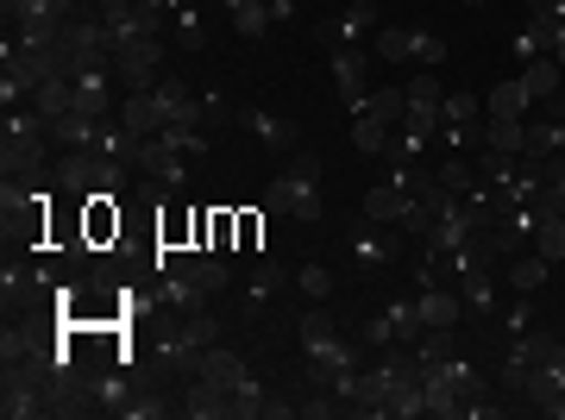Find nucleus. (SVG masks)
Instances as JSON below:
<instances>
[{
  "label": "nucleus",
  "instance_id": "1",
  "mask_svg": "<svg viewBox=\"0 0 565 420\" xmlns=\"http://www.w3.org/2000/svg\"><path fill=\"white\" fill-rule=\"evenodd\" d=\"M57 144H51V126L44 114L25 100V107H7V126H0V176L13 182H51L57 158H51Z\"/></svg>",
  "mask_w": 565,
  "mask_h": 420
},
{
  "label": "nucleus",
  "instance_id": "2",
  "mask_svg": "<svg viewBox=\"0 0 565 420\" xmlns=\"http://www.w3.org/2000/svg\"><path fill=\"white\" fill-rule=\"evenodd\" d=\"M264 214H289V220H302V226L321 220V151H302L296 144L282 158V170L264 189Z\"/></svg>",
  "mask_w": 565,
  "mask_h": 420
},
{
  "label": "nucleus",
  "instance_id": "3",
  "mask_svg": "<svg viewBox=\"0 0 565 420\" xmlns=\"http://www.w3.org/2000/svg\"><path fill=\"white\" fill-rule=\"evenodd\" d=\"M302 352H308V383H315V389H321L333 370H345V364H364L359 333H345V326L333 321V308H321V301H308V314H302Z\"/></svg>",
  "mask_w": 565,
  "mask_h": 420
},
{
  "label": "nucleus",
  "instance_id": "4",
  "mask_svg": "<svg viewBox=\"0 0 565 420\" xmlns=\"http://www.w3.org/2000/svg\"><path fill=\"white\" fill-rule=\"evenodd\" d=\"M163 51H170V39H139V44H126V51H114V76H120V95H145V88H158Z\"/></svg>",
  "mask_w": 565,
  "mask_h": 420
},
{
  "label": "nucleus",
  "instance_id": "5",
  "mask_svg": "<svg viewBox=\"0 0 565 420\" xmlns=\"http://www.w3.org/2000/svg\"><path fill=\"white\" fill-rule=\"evenodd\" d=\"M151 100H158V120H163V132H195V126H202V95H195V88H189L182 76H170V69L158 76ZM202 132H207V126H202Z\"/></svg>",
  "mask_w": 565,
  "mask_h": 420
},
{
  "label": "nucleus",
  "instance_id": "6",
  "mask_svg": "<svg viewBox=\"0 0 565 420\" xmlns=\"http://www.w3.org/2000/svg\"><path fill=\"white\" fill-rule=\"evenodd\" d=\"M364 32H377V0H345L333 20L315 25V44L321 51H352V44H364Z\"/></svg>",
  "mask_w": 565,
  "mask_h": 420
},
{
  "label": "nucleus",
  "instance_id": "7",
  "mask_svg": "<svg viewBox=\"0 0 565 420\" xmlns=\"http://www.w3.org/2000/svg\"><path fill=\"white\" fill-rule=\"evenodd\" d=\"M553 333H546V326H527V333H509V345H503V364H497V383H503L509 396H515V389H522V377L527 370H534V364L546 358V352H553Z\"/></svg>",
  "mask_w": 565,
  "mask_h": 420
},
{
  "label": "nucleus",
  "instance_id": "8",
  "mask_svg": "<svg viewBox=\"0 0 565 420\" xmlns=\"http://www.w3.org/2000/svg\"><path fill=\"white\" fill-rule=\"evenodd\" d=\"M189 170H195V163L182 158L177 144L163 139H145V151H139V176L151 182V189H158V195H177V189H189Z\"/></svg>",
  "mask_w": 565,
  "mask_h": 420
},
{
  "label": "nucleus",
  "instance_id": "9",
  "mask_svg": "<svg viewBox=\"0 0 565 420\" xmlns=\"http://www.w3.org/2000/svg\"><path fill=\"white\" fill-rule=\"evenodd\" d=\"M239 126L264 144V151H282V158L302 144V126L289 120V114H270V107H239Z\"/></svg>",
  "mask_w": 565,
  "mask_h": 420
},
{
  "label": "nucleus",
  "instance_id": "10",
  "mask_svg": "<svg viewBox=\"0 0 565 420\" xmlns=\"http://www.w3.org/2000/svg\"><path fill=\"white\" fill-rule=\"evenodd\" d=\"M327 76H333V88H340V100L359 114L364 95H371V76H364V44H352V51H327Z\"/></svg>",
  "mask_w": 565,
  "mask_h": 420
},
{
  "label": "nucleus",
  "instance_id": "11",
  "mask_svg": "<svg viewBox=\"0 0 565 420\" xmlns=\"http://www.w3.org/2000/svg\"><path fill=\"white\" fill-rule=\"evenodd\" d=\"M114 88H120L114 63H88V69H76V107H82V114L107 120V114L120 107V100H114Z\"/></svg>",
  "mask_w": 565,
  "mask_h": 420
},
{
  "label": "nucleus",
  "instance_id": "12",
  "mask_svg": "<svg viewBox=\"0 0 565 420\" xmlns=\"http://www.w3.org/2000/svg\"><path fill=\"white\" fill-rule=\"evenodd\" d=\"M177 414H189V420H226V414H233V396H226L221 383L189 377V383H177Z\"/></svg>",
  "mask_w": 565,
  "mask_h": 420
},
{
  "label": "nucleus",
  "instance_id": "13",
  "mask_svg": "<svg viewBox=\"0 0 565 420\" xmlns=\"http://www.w3.org/2000/svg\"><path fill=\"white\" fill-rule=\"evenodd\" d=\"M465 301V314H478V321H497L503 314V270H471V277L452 282Z\"/></svg>",
  "mask_w": 565,
  "mask_h": 420
},
{
  "label": "nucleus",
  "instance_id": "14",
  "mask_svg": "<svg viewBox=\"0 0 565 420\" xmlns=\"http://www.w3.org/2000/svg\"><path fill=\"white\" fill-rule=\"evenodd\" d=\"M403 226H377V220H359L352 226V258L364 263V270H377V263H390L396 251H403V239H396Z\"/></svg>",
  "mask_w": 565,
  "mask_h": 420
},
{
  "label": "nucleus",
  "instance_id": "15",
  "mask_svg": "<svg viewBox=\"0 0 565 420\" xmlns=\"http://www.w3.org/2000/svg\"><path fill=\"white\" fill-rule=\"evenodd\" d=\"M415 308H422V326L434 333V326H459L465 321V301L452 282H427V289H415Z\"/></svg>",
  "mask_w": 565,
  "mask_h": 420
},
{
  "label": "nucleus",
  "instance_id": "16",
  "mask_svg": "<svg viewBox=\"0 0 565 420\" xmlns=\"http://www.w3.org/2000/svg\"><path fill=\"white\" fill-rule=\"evenodd\" d=\"M95 176H102V151H63L57 170H51L63 195H95Z\"/></svg>",
  "mask_w": 565,
  "mask_h": 420
},
{
  "label": "nucleus",
  "instance_id": "17",
  "mask_svg": "<svg viewBox=\"0 0 565 420\" xmlns=\"http://www.w3.org/2000/svg\"><path fill=\"white\" fill-rule=\"evenodd\" d=\"M403 95H408V120H422V126H434V132H440V107H446L440 76H434V69H415Z\"/></svg>",
  "mask_w": 565,
  "mask_h": 420
},
{
  "label": "nucleus",
  "instance_id": "18",
  "mask_svg": "<svg viewBox=\"0 0 565 420\" xmlns=\"http://www.w3.org/2000/svg\"><path fill=\"white\" fill-rule=\"evenodd\" d=\"M170 44L177 51H207V7L202 0H177L170 7Z\"/></svg>",
  "mask_w": 565,
  "mask_h": 420
},
{
  "label": "nucleus",
  "instance_id": "19",
  "mask_svg": "<svg viewBox=\"0 0 565 420\" xmlns=\"http://www.w3.org/2000/svg\"><path fill=\"white\" fill-rule=\"evenodd\" d=\"M546 277H553V263L527 245V251H515V258H503V289H515V295H534V289H546Z\"/></svg>",
  "mask_w": 565,
  "mask_h": 420
},
{
  "label": "nucleus",
  "instance_id": "20",
  "mask_svg": "<svg viewBox=\"0 0 565 420\" xmlns=\"http://www.w3.org/2000/svg\"><path fill=\"white\" fill-rule=\"evenodd\" d=\"M95 139H102V120L82 114V107H70L63 120H51V144L57 151H95Z\"/></svg>",
  "mask_w": 565,
  "mask_h": 420
},
{
  "label": "nucleus",
  "instance_id": "21",
  "mask_svg": "<svg viewBox=\"0 0 565 420\" xmlns=\"http://www.w3.org/2000/svg\"><path fill=\"white\" fill-rule=\"evenodd\" d=\"M195 377L221 383L226 396H233V389H239V383L252 377V364H245L239 352H226V345H207V352H202V364H195Z\"/></svg>",
  "mask_w": 565,
  "mask_h": 420
},
{
  "label": "nucleus",
  "instance_id": "22",
  "mask_svg": "<svg viewBox=\"0 0 565 420\" xmlns=\"http://www.w3.org/2000/svg\"><path fill=\"white\" fill-rule=\"evenodd\" d=\"M289 282H296V277H289L277 258H258L252 270H245V308H264V301H277Z\"/></svg>",
  "mask_w": 565,
  "mask_h": 420
},
{
  "label": "nucleus",
  "instance_id": "23",
  "mask_svg": "<svg viewBox=\"0 0 565 420\" xmlns=\"http://www.w3.org/2000/svg\"><path fill=\"white\" fill-rule=\"evenodd\" d=\"M527 107H534V95L522 88V76H503L484 95V120H527Z\"/></svg>",
  "mask_w": 565,
  "mask_h": 420
},
{
  "label": "nucleus",
  "instance_id": "24",
  "mask_svg": "<svg viewBox=\"0 0 565 420\" xmlns=\"http://www.w3.org/2000/svg\"><path fill=\"white\" fill-rule=\"evenodd\" d=\"M515 76H522V88L534 95V107H546V100H553V95L565 88V69H559L553 57H546V51H541V57H527L522 69H515Z\"/></svg>",
  "mask_w": 565,
  "mask_h": 420
},
{
  "label": "nucleus",
  "instance_id": "25",
  "mask_svg": "<svg viewBox=\"0 0 565 420\" xmlns=\"http://www.w3.org/2000/svg\"><path fill=\"white\" fill-rule=\"evenodd\" d=\"M114 120L126 126V132H139V139H158L163 120H158V100H151V88L145 95H120V107H114Z\"/></svg>",
  "mask_w": 565,
  "mask_h": 420
},
{
  "label": "nucleus",
  "instance_id": "26",
  "mask_svg": "<svg viewBox=\"0 0 565 420\" xmlns=\"http://www.w3.org/2000/svg\"><path fill=\"white\" fill-rule=\"evenodd\" d=\"M390 139H396V126L390 120H377V114H352V151L359 158H390Z\"/></svg>",
  "mask_w": 565,
  "mask_h": 420
},
{
  "label": "nucleus",
  "instance_id": "27",
  "mask_svg": "<svg viewBox=\"0 0 565 420\" xmlns=\"http://www.w3.org/2000/svg\"><path fill=\"white\" fill-rule=\"evenodd\" d=\"M95 151H102V158H114V163H132V170H139L145 139H139V132H126V126L107 114V120H102V139H95Z\"/></svg>",
  "mask_w": 565,
  "mask_h": 420
},
{
  "label": "nucleus",
  "instance_id": "28",
  "mask_svg": "<svg viewBox=\"0 0 565 420\" xmlns=\"http://www.w3.org/2000/svg\"><path fill=\"white\" fill-rule=\"evenodd\" d=\"M32 107L44 114V126H51V120H63V114L76 107V82H70V76H51V82H39V95H32Z\"/></svg>",
  "mask_w": 565,
  "mask_h": 420
},
{
  "label": "nucleus",
  "instance_id": "29",
  "mask_svg": "<svg viewBox=\"0 0 565 420\" xmlns=\"http://www.w3.org/2000/svg\"><path fill=\"white\" fill-rule=\"evenodd\" d=\"M446 57H452V51H446L440 32H427V25H408V63H415V69H440Z\"/></svg>",
  "mask_w": 565,
  "mask_h": 420
},
{
  "label": "nucleus",
  "instance_id": "30",
  "mask_svg": "<svg viewBox=\"0 0 565 420\" xmlns=\"http://www.w3.org/2000/svg\"><path fill=\"white\" fill-rule=\"evenodd\" d=\"M484 151L522 158V151H527V120H484Z\"/></svg>",
  "mask_w": 565,
  "mask_h": 420
},
{
  "label": "nucleus",
  "instance_id": "31",
  "mask_svg": "<svg viewBox=\"0 0 565 420\" xmlns=\"http://www.w3.org/2000/svg\"><path fill=\"white\" fill-rule=\"evenodd\" d=\"M226 25H233L239 39H264V32H277V20H270V7H264V0H239V7L226 13Z\"/></svg>",
  "mask_w": 565,
  "mask_h": 420
},
{
  "label": "nucleus",
  "instance_id": "32",
  "mask_svg": "<svg viewBox=\"0 0 565 420\" xmlns=\"http://www.w3.org/2000/svg\"><path fill=\"white\" fill-rule=\"evenodd\" d=\"M177 321H182V333L202 345V352H207V345H221V314H214V301H207V308H189V314H177Z\"/></svg>",
  "mask_w": 565,
  "mask_h": 420
},
{
  "label": "nucleus",
  "instance_id": "33",
  "mask_svg": "<svg viewBox=\"0 0 565 420\" xmlns=\"http://www.w3.org/2000/svg\"><path fill=\"white\" fill-rule=\"evenodd\" d=\"M384 314H390V326H396V345H415L427 333L422 326V308H415V295L408 301H384Z\"/></svg>",
  "mask_w": 565,
  "mask_h": 420
},
{
  "label": "nucleus",
  "instance_id": "34",
  "mask_svg": "<svg viewBox=\"0 0 565 420\" xmlns=\"http://www.w3.org/2000/svg\"><path fill=\"white\" fill-rule=\"evenodd\" d=\"M163 414H177V396H163V389H139L120 408V420H163Z\"/></svg>",
  "mask_w": 565,
  "mask_h": 420
},
{
  "label": "nucleus",
  "instance_id": "35",
  "mask_svg": "<svg viewBox=\"0 0 565 420\" xmlns=\"http://www.w3.org/2000/svg\"><path fill=\"white\" fill-rule=\"evenodd\" d=\"M359 345H364V352H390V345H396V326H390L384 301H377V308L364 314V326H359Z\"/></svg>",
  "mask_w": 565,
  "mask_h": 420
},
{
  "label": "nucleus",
  "instance_id": "36",
  "mask_svg": "<svg viewBox=\"0 0 565 420\" xmlns=\"http://www.w3.org/2000/svg\"><path fill=\"white\" fill-rule=\"evenodd\" d=\"M440 120L446 126H471V120H484V95H465V88H452L440 107Z\"/></svg>",
  "mask_w": 565,
  "mask_h": 420
},
{
  "label": "nucleus",
  "instance_id": "37",
  "mask_svg": "<svg viewBox=\"0 0 565 420\" xmlns=\"http://www.w3.org/2000/svg\"><path fill=\"white\" fill-rule=\"evenodd\" d=\"M534 251H541L553 270L565 263V214H553V220H541V233H534Z\"/></svg>",
  "mask_w": 565,
  "mask_h": 420
},
{
  "label": "nucleus",
  "instance_id": "38",
  "mask_svg": "<svg viewBox=\"0 0 565 420\" xmlns=\"http://www.w3.org/2000/svg\"><path fill=\"white\" fill-rule=\"evenodd\" d=\"M264 396H270V389H264L258 370H252V377L233 389V414H239V420H264Z\"/></svg>",
  "mask_w": 565,
  "mask_h": 420
},
{
  "label": "nucleus",
  "instance_id": "39",
  "mask_svg": "<svg viewBox=\"0 0 565 420\" xmlns=\"http://www.w3.org/2000/svg\"><path fill=\"white\" fill-rule=\"evenodd\" d=\"M434 176H440L452 195H465V189H478V158H446Z\"/></svg>",
  "mask_w": 565,
  "mask_h": 420
},
{
  "label": "nucleus",
  "instance_id": "40",
  "mask_svg": "<svg viewBox=\"0 0 565 420\" xmlns=\"http://www.w3.org/2000/svg\"><path fill=\"white\" fill-rule=\"evenodd\" d=\"M296 289H302V301H327L333 295V270L327 263H302L296 270Z\"/></svg>",
  "mask_w": 565,
  "mask_h": 420
},
{
  "label": "nucleus",
  "instance_id": "41",
  "mask_svg": "<svg viewBox=\"0 0 565 420\" xmlns=\"http://www.w3.org/2000/svg\"><path fill=\"white\" fill-rule=\"evenodd\" d=\"M226 120H239V107H233V95H221V88H207V95H202V126L214 132V126H226Z\"/></svg>",
  "mask_w": 565,
  "mask_h": 420
},
{
  "label": "nucleus",
  "instance_id": "42",
  "mask_svg": "<svg viewBox=\"0 0 565 420\" xmlns=\"http://www.w3.org/2000/svg\"><path fill=\"white\" fill-rule=\"evenodd\" d=\"M377 57L408 63V25H377Z\"/></svg>",
  "mask_w": 565,
  "mask_h": 420
},
{
  "label": "nucleus",
  "instance_id": "43",
  "mask_svg": "<svg viewBox=\"0 0 565 420\" xmlns=\"http://www.w3.org/2000/svg\"><path fill=\"white\" fill-rule=\"evenodd\" d=\"M509 51H515V69H522V63H527V57H541L546 44H541V32H534V25H527V20H522V32H515V39H509Z\"/></svg>",
  "mask_w": 565,
  "mask_h": 420
},
{
  "label": "nucleus",
  "instance_id": "44",
  "mask_svg": "<svg viewBox=\"0 0 565 420\" xmlns=\"http://www.w3.org/2000/svg\"><path fill=\"white\" fill-rule=\"evenodd\" d=\"M527 326H541L534 301H515V308H503V333H527Z\"/></svg>",
  "mask_w": 565,
  "mask_h": 420
},
{
  "label": "nucleus",
  "instance_id": "45",
  "mask_svg": "<svg viewBox=\"0 0 565 420\" xmlns=\"http://www.w3.org/2000/svg\"><path fill=\"white\" fill-rule=\"evenodd\" d=\"M289 414H302V401H289V396H264V420H289Z\"/></svg>",
  "mask_w": 565,
  "mask_h": 420
},
{
  "label": "nucleus",
  "instance_id": "46",
  "mask_svg": "<svg viewBox=\"0 0 565 420\" xmlns=\"http://www.w3.org/2000/svg\"><path fill=\"white\" fill-rule=\"evenodd\" d=\"M264 7H270V20H277V25H289L296 13H302V0H264Z\"/></svg>",
  "mask_w": 565,
  "mask_h": 420
},
{
  "label": "nucleus",
  "instance_id": "47",
  "mask_svg": "<svg viewBox=\"0 0 565 420\" xmlns=\"http://www.w3.org/2000/svg\"><path fill=\"white\" fill-rule=\"evenodd\" d=\"M546 57H553V63H559V69H565V32H559V39H553V44H546Z\"/></svg>",
  "mask_w": 565,
  "mask_h": 420
},
{
  "label": "nucleus",
  "instance_id": "48",
  "mask_svg": "<svg viewBox=\"0 0 565 420\" xmlns=\"http://www.w3.org/2000/svg\"><path fill=\"white\" fill-rule=\"evenodd\" d=\"M139 7H151V13H170V7H177V0H139Z\"/></svg>",
  "mask_w": 565,
  "mask_h": 420
},
{
  "label": "nucleus",
  "instance_id": "49",
  "mask_svg": "<svg viewBox=\"0 0 565 420\" xmlns=\"http://www.w3.org/2000/svg\"><path fill=\"white\" fill-rule=\"evenodd\" d=\"M465 7H490V0H465Z\"/></svg>",
  "mask_w": 565,
  "mask_h": 420
}]
</instances>
